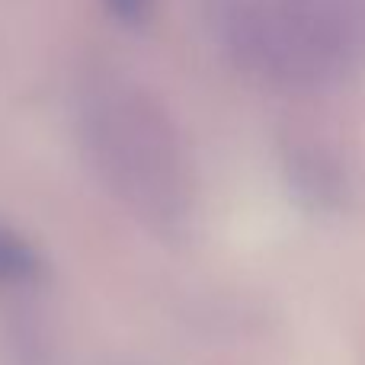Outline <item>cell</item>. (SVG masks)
Wrapping results in <instances>:
<instances>
[{
	"label": "cell",
	"instance_id": "6da1fadb",
	"mask_svg": "<svg viewBox=\"0 0 365 365\" xmlns=\"http://www.w3.org/2000/svg\"><path fill=\"white\" fill-rule=\"evenodd\" d=\"M227 42L282 87H327L365 64V0H240Z\"/></svg>",
	"mask_w": 365,
	"mask_h": 365
},
{
	"label": "cell",
	"instance_id": "7a4b0ae2",
	"mask_svg": "<svg viewBox=\"0 0 365 365\" xmlns=\"http://www.w3.org/2000/svg\"><path fill=\"white\" fill-rule=\"evenodd\" d=\"M289 177L298 195L321 212H343L353 202V173L346 160L317 138H298L289 145Z\"/></svg>",
	"mask_w": 365,
	"mask_h": 365
},
{
	"label": "cell",
	"instance_id": "3957f363",
	"mask_svg": "<svg viewBox=\"0 0 365 365\" xmlns=\"http://www.w3.org/2000/svg\"><path fill=\"white\" fill-rule=\"evenodd\" d=\"M32 272H36V257L29 253V247L19 244L13 234L0 231V279L4 282H19Z\"/></svg>",
	"mask_w": 365,
	"mask_h": 365
},
{
	"label": "cell",
	"instance_id": "277c9868",
	"mask_svg": "<svg viewBox=\"0 0 365 365\" xmlns=\"http://www.w3.org/2000/svg\"><path fill=\"white\" fill-rule=\"evenodd\" d=\"M109 4H113V10L119 13L122 19H132V16H138V13L145 10L148 0H109Z\"/></svg>",
	"mask_w": 365,
	"mask_h": 365
}]
</instances>
